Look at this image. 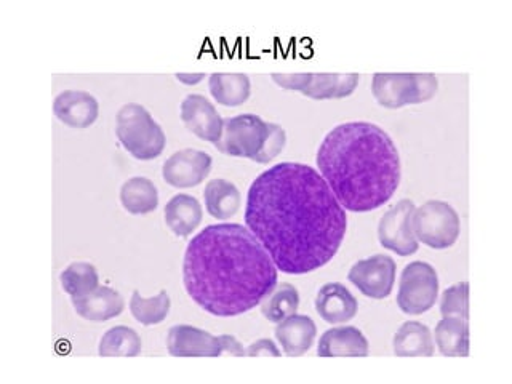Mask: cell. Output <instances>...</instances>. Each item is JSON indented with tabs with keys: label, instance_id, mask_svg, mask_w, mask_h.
Returning <instances> with one entry per match:
<instances>
[{
	"label": "cell",
	"instance_id": "obj_10",
	"mask_svg": "<svg viewBox=\"0 0 512 384\" xmlns=\"http://www.w3.org/2000/svg\"><path fill=\"white\" fill-rule=\"evenodd\" d=\"M415 208L413 200L400 199L381 216L378 223V240L381 247L399 256H410L418 252L420 242L416 240L412 229Z\"/></svg>",
	"mask_w": 512,
	"mask_h": 384
},
{
	"label": "cell",
	"instance_id": "obj_6",
	"mask_svg": "<svg viewBox=\"0 0 512 384\" xmlns=\"http://www.w3.org/2000/svg\"><path fill=\"white\" fill-rule=\"evenodd\" d=\"M412 229L416 240L434 250L453 247L460 237L461 221L455 208L444 200H428L415 208Z\"/></svg>",
	"mask_w": 512,
	"mask_h": 384
},
{
	"label": "cell",
	"instance_id": "obj_7",
	"mask_svg": "<svg viewBox=\"0 0 512 384\" xmlns=\"http://www.w3.org/2000/svg\"><path fill=\"white\" fill-rule=\"evenodd\" d=\"M271 122H264L255 114L223 119V132L215 148L229 157H242L255 162L268 140Z\"/></svg>",
	"mask_w": 512,
	"mask_h": 384
},
{
	"label": "cell",
	"instance_id": "obj_29",
	"mask_svg": "<svg viewBox=\"0 0 512 384\" xmlns=\"http://www.w3.org/2000/svg\"><path fill=\"white\" fill-rule=\"evenodd\" d=\"M61 288L68 293L71 298L92 293L93 290L100 287V276L95 264L87 261H74L69 264L60 274Z\"/></svg>",
	"mask_w": 512,
	"mask_h": 384
},
{
	"label": "cell",
	"instance_id": "obj_3",
	"mask_svg": "<svg viewBox=\"0 0 512 384\" xmlns=\"http://www.w3.org/2000/svg\"><path fill=\"white\" fill-rule=\"evenodd\" d=\"M316 164L344 210L367 213L388 204L402 178L399 149L372 122H344L325 135Z\"/></svg>",
	"mask_w": 512,
	"mask_h": 384
},
{
	"label": "cell",
	"instance_id": "obj_32",
	"mask_svg": "<svg viewBox=\"0 0 512 384\" xmlns=\"http://www.w3.org/2000/svg\"><path fill=\"white\" fill-rule=\"evenodd\" d=\"M247 356L250 357H280L282 352L277 348L274 341L269 338H261L250 344L247 349Z\"/></svg>",
	"mask_w": 512,
	"mask_h": 384
},
{
	"label": "cell",
	"instance_id": "obj_4",
	"mask_svg": "<svg viewBox=\"0 0 512 384\" xmlns=\"http://www.w3.org/2000/svg\"><path fill=\"white\" fill-rule=\"evenodd\" d=\"M116 135L122 148L138 160L157 159L167 146L164 128L138 103H128L119 109Z\"/></svg>",
	"mask_w": 512,
	"mask_h": 384
},
{
	"label": "cell",
	"instance_id": "obj_34",
	"mask_svg": "<svg viewBox=\"0 0 512 384\" xmlns=\"http://www.w3.org/2000/svg\"><path fill=\"white\" fill-rule=\"evenodd\" d=\"M175 77L180 80L181 84L197 85L207 76H205L204 72H200V74H176Z\"/></svg>",
	"mask_w": 512,
	"mask_h": 384
},
{
	"label": "cell",
	"instance_id": "obj_33",
	"mask_svg": "<svg viewBox=\"0 0 512 384\" xmlns=\"http://www.w3.org/2000/svg\"><path fill=\"white\" fill-rule=\"evenodd\" d=\"M218 338H220L221 356H247V351H245L244 346L237 340L236 336L220 335Z\"/></svg>",
	"mask_w": 512,
	"mask_h": 384
},
{
	"label": "cell",
	"instance_id": "obj_24",
	"mask_svg": "<svg viewBox=\"0 0 512 384\" xmlns=\"http://www.w3.org/2000/svg\"><path fill=\"white\" fill-rule=\"evenodd\" d=\"M120 204L132 215H148L159 207V191L146 176H133L120 188Z\"/></svg>",
	"mask_w": 512,
	"mask_h": 384
},
{
	"label": "cell",
	"instance_id": "obj_17",
	"mask_svg": "<svg viewBox=\"0 0 512 384\" xmlns=\"http://www.w3.org/2000/svg\"><path fill=\"white\" fill-rule=\"evenodd\" d=\"M72 306L82 319L95 324L120 316L125 309L124 296L111 287H98L92 293L71 298Z\"/></svg>",
	"mask_w": 512,
	"mask_h": 384
},
{
	"label": "cell",
	"instance_id": "obj_19",
	"mask_svg": "<svg viewBox=\"0 0 512 384\" xmlns=\"http://www.w3.org/2000/svg\"><path fill=\"white\" fill-rule=\"evenodd\" d=\"M274 333L284 349L285 356L301 357L312 348L317 336V327L311 317L293 314L279 322Z\"/></svg>",
	"mask_w": 512,
	"mask_h": 384
},
{
	"label": "cell",
	"instance_id": "obj_27",
	"mask_svg": "<svg viewBox=\"0 0 512 384\" xmlns=\"http://www.w3.org/2000/svg\"><path fill=\"white\" fill-rule=\"evenodd\" d=\"M170 309H172V300L167 290H160L151 298H144L138 290H133L130 312L133 319L141 325L152 327V325L162 324L170 314Z\"/></svg>",
	"mask_w": 512,
	"mask_h": 384
},
{
	"label": "cell",
	"instance_id": "obj_25",
	"mask_svg": "<svg viewBox=\"0 0 512 384\" xmlns=\"http://www.w3.org/2000/svg\"><path fill=\"white\" fill-rule=\"evenodd\" d=\"M434 336L442 356H469V320L461 317H444L436 325Z\"/></svg>",
	"mask_w": 512,
	"mask_h": 384
},
{
	"label": "cell",
	"instance_id": "obj_12",
	"mask_svg": "<svg viewBox=\"0 0 512 384\" xmlns=\"http://www.w3.org/2000/svg\"><path fill=\"white\" fill-rule=\"evenodd\" d=\"M213 159L208 152L199 149H183L175 152L162 165L164 181L176 189L196 188L204 183L212 172Z\"/></svg>",
	"mask_w": 512,
	"mask_h": 384
},
{
	"label": "cell",
	"instance_id": "obj_23",
	"mask_svg": "<svg viewBox=\"0 0 512 384\" xmlns=\"http://www.w3.org/2000/svg\"><path fill=\"white\" fill-rule=\"evenodd\" d=\"M208 88L213 100L226 108L242 106L252 95V82L247 74L213 72L212 76L208 77Z\"/></svg>",
	"mask_w": 512,
	"mask_h": 384
},
{
	"label": "cell",
	"instance_id": "obj_11",
	"mask_svg": "<svg viewBox=\"0 0 512 384\" xmlns=\"http://www.w3.org/2000/svg\"><path fill=\"white\" fill-rule=\"evenodd\" d=\"M397 266L391 256L376 255L359 260L349 269L348 280L359 292L372 300H384L396 284Z\"/></svg>",
	"mask_w": 512,
	"mask_h": 384
},
{
	"label": "cell",
	"instance_id": "obj_14",
	"mask_svg": "<svg viewBox=\"0 0 512 384\" xmlns=\"http://www.w3.org/2000/svg\"><path fill=\"white\" fill-rule=\"evenodd\" d=\"M167 349L173 357H221L220 338L192 325H173Z\"/></svg>",
	"mask_w": 512,
	"mask_h": 384
},
{
	"label": "cell",
	"instance_id": "obj_21",
	"mask_svg": "<svg viewBox=\"0 0 512 384\" xmlns=\"http://www.w3.org/2000/svg\"><path fill=\"white\" fill-rule=\"evenodd\" d=\"M394 354L397 357L434 356V338L428 325L418 320H407L394 335Z\"/></svg>",
	"mask_w": 512,
	"mask_h": 384
},
{
	"label": "cell",
	"instance_id": "obj_18",
	"mask_svg": "<svg viewBox=\"0 0 512 384\" xmlns=\"http://www.w3.org/2000/svg\"><path fill=\"white\" fill-rule=\"evenodd\" d=\"M370 354V344L364 333L352 325L328 328L320 336L317 346L319 357H367Z\"/></svg>",
	"mask_w": 512,
	"mask_h": 384
},
{
	"label": "cell",
	"instance_id": "obj_8",
	"mask_svg": "<svg viewBox=\"0 0 512 384\" xmlns=\"http://www.w3.org/2000/svg\"><path fill=\"white\" fill-rule=\"evenodd\" d=\"M439 296V276L426 261H412L400 274L397 306L408 316L431 311Z\"/></svg>",
	"mask_w": 512,
	"mask_h": 384
},
{
	"label": "cell",
	"instance_id": "obj_28",
	"mask_svg": "<svg viewBox=\"0 0 512 384\" xmlns=\"http://www.w3.org/2000/svg\"><path fill=\"white\" fill-rule=\"evenodd\" d=\"M300 308V293L292 284H277V287L261 301V314L272 324H279L296 314Z\"/></svg>",
	"mask_w": 512,
	"mask_h": 384
},
{
	"label": "cell",
	"instance_id": "obj_13",
	"mask_svg": "<svg viewBox=\"0 0 512 384\" xmlns=\"http://www.w3.org/2000/svg\"><path fill=\"white\" fill-rule=\"evenodd\" d=\"M181 120L189 132L200 140L216 144L223 132V117L216 111L215 104L210 103L204 95L186 96L181 103Z\"/></svg>",
	"mask_w": 512,
	"mask_h": 384
},
{
	"label": "cell",
	"instance_id": "obj_16",
	"mask_svg": "<svg viewBox=\"0 0 512 384\" xmlns=\"http://www.w3.org/2000/svg\"><path fill=\"white\" fill-rule=\"evenodd\" d=\"M316 311L327 324H344L354 319L359 311V301L343 284H325L317 292Z\"/></svg>",
	"mask_w": 512,
	"mask_h": 384
},
{
	"label": "cell",
	"instance_id": "obj_2",
	"mask_svg": "<svg viewBox=\"0 0 512 384\" xmlns=\"http://www.w3.org/2000/svg\"><path fill=\"white\" fill-rule=\"evenodd\" d=\"M277 282L279 269L244 224H210L192 237L184 252L186 293L215 317H237L252 311Z\"/></svg>",
	"mask_w": 512,
	"mask_h": 384
},
{
	"label": "cell",
	"instance_id": "obj_22",
	"mask_svg": "<svg viewBox=\"0 0 512 384\" xmlns=\"http://www.w3.org/2000/svg\"><path fill=\"white\" fill-rule=\"evenodd\" d=\"M205 208L216 220H229L236 216L242 205L239 188L224 178L210 180L204 191Z\"/></svg>",
	"mask_w": 512,
	"mask_h": 384
},
{
	"label": "cell",
	"instance_id": "obj_5",
	"mask_svg": "<svg viewBox=\"0 0 512 384\" xmlns=\"http://www.w3.org/2000/svg\"><path fill=\"white\" fill-rule=\"evenodd\" d=\"M439 90L436 74H388L376 72L372 93L376 103L388 109H399L410 104L432 100Z\"/></svg>",
	"mask_w": 512,
	"mask_h": 384
},
{
	"label": "cell",
	"instance_id": "obj_26",
	"mask_svg": "<svg viewBox=\"0 0 512 384\" xmlns=\"http://www.w3.org/2000/svg\"><path fill=\"white\" fill-rule=\"evenodd\" d=\"M143 343L140 335L127 325H116L101 336L98 354L101 357L140 356Z\"/></svg>",
	"mask_w": 512,
	"mask_h": 384
},
{
	"label": "cell",
	"instance_id": "obj_31",
	"mask_svg": "<svg viewBox=\"0 0 512 384\" xmlns=\"http://www.w3.org/2000/svg\"><path fill=\"white\" fill-rule=\"evenodd\" d=\"M285 144H287V133H285L284 128L280 127L279 124L271 122L268 140H266L260 156L256 157V164H269V162H272V160L279 156L280 152L284 151Z\"/></svg>",
	"mask_w": 512,
	"mask_h": 384
},
{
	"label": "cell",
	"instance_id": "obj_9",
	"mask_svg": "<svg viewBox=\"0 0 512 384\" xmlns=\"http://www.w3.org/2000/svg\"><path fill=\"white\" fill-rule=\"evenodd\" d=\"M279 87L311 100H343L356 92L360 74H272Z\"/></svg>",
	"mask_w": 512,
	"mask_h": 384
},
{
	"label": "cell",
	"instance_id": "obj_15",
	"mask_svg": "<svg viewBox=\"0 0 512 384\" xmlns=\"http://www.w3.org/2000/svg\"><path fill=\"white\" fill-rule=\"evenodd\" d=\"M53 112L61 124L84 130L95 124L100 116V103L92 93L66 90L53 101Z\"/></svg>",
	"mask_w": 512,
	"mask_h": 384
},
{
	"label": "cell",
	"instance_id": "obj_20",
	"mask_svg": "<svg viewBox=\"0 0 512 384\" xmlns=\"http://www.w3.org/2000/svg\"><path fill=\"white\" fill-rule=\"evenodd\" d=\"M165 224L176 237L186 239L199 228L204 210L199 200L189 194H176L164 208Z\"/></svg>",
	"mask_w": 512,
	"mask_h": 384
},
{
	"label": "cell",
	"instance_id": "obj_1",
	"mask_svg": "<svg viewBox=\"0 0 512 384\" xmlns=\"http://www.w3.org/2000/svg\"><path fill=\"white\" fill-rule=\"evenodd\" d=\"M245 226L279 271L301 276L333 260L346 237L348 216L316 168L282 162L248 189Z\"/></svg>",
	"mask_w": 512,
	"mask_h": 384
},
{
	"label": "cell",
	"instance_id": "obj_30",
	"mask_svg": "<svg viewBox=\"0 0 512 384\" xmlns=\"http://www.w3.org/2000/svg\"><path fill=\"white\" fill-rule=\"evenodd\" d=\"M442 317H461L469 320V284L460 282L445 288L440 298Z\"/></svg>",
	"mask_w": 512,
	"mask_h": 384
}]
</instances>
